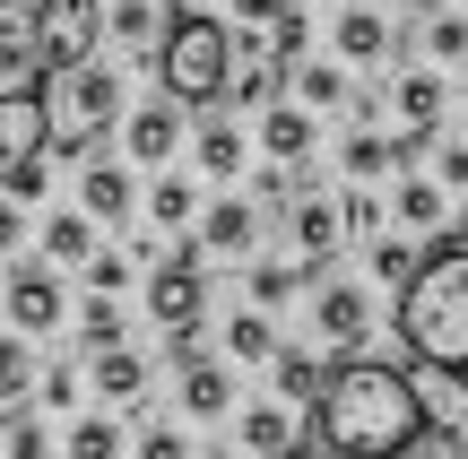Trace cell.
<instances>
[{
	"instance_id": "obj_1",
	"label": "cell",
	"mask_w": 468,
	"mask_h": 459,
	"mask_svg": "<svg viewBox=\"0 0 468 459\" xmlns=\"http://www.w3.org/2000/svg\"><path fill=\"white\" fill-rule=\"evenodd\" d=\"M425 425H434L425 391L382 356H338L330 391H321V408H313V433H321L330 459H399Z\"/></svg>"
},
{
	"instance_id": "obj_2",
	"label": "cell",
	"mask_w": 468,
	"mask_h": 459,
	"mask_svg": "<svg viewBox=\"0 0 468 459\" xmlns=\"http://www.w3.org/2000/svg\"><path fill=\"white\" fill-rule=\"evenodd\" d=\"M390 329H399V347L417 364H434V373H468V235L425 243V269L399 287V304H390Z\"/></svg>"
},
{
	"instance_id": "obj_3",
	"label": "cell",
	"mask_w": 468,
	"mask_h": 459,
	"mask_svg": "<svg viewBox=\"0 0 468 459\" xmlns=\"http://www.w3.org/2000/svg\"><path fill=\"white\" fill-rule=\"evenodd\" d=\"M234 61H243V44H234V26H226V17H208V9H174L165 44L148 52L156 96L191 104V113H208V104L234 96Z\"/></svg>"
},
{
	"instance_id": "obj_4",
	"label": "cell",
	"mask_w": 468,
	"mask_h": 459,
	"mask_svg": "<svg viewBox=\"0 0 468 459\" xmlns=\"http://www.w3.org/2000/svg\"><path fill=\"white\" fill-rule=\"evenodd\" d=\"M44 113H52V156H96V139L113 130V121H131L122 69H104V52H96V61L44 78Z\"/></svg>"
},
{
	"instance_id": "obj_5",
	"label": "cell",
	"mask_w": 468,
	"mask_h": 459,
	"mask_svg": "<svg viewBox=\"0 0 468 459\" xmlns=\"http://www.w3.org/2000/svg\"><path fill=\"white\" fill-rule=\"evenodd\" d=\"M44 165H52L44 87H0V200H44Z\"/></svg>"
},
{
	"instance_id": "obj_6",
	"label": "cell",
	"mask_w": 468,
	"mask_h": 459,
	"mask_svg": "<svg viewBox=\"0 0 468 459\" xmlns=\"http://www.w3.org/2000/svg\"><path fill=\"white\" fill-rule=\"evenodd\" d=\"M148 321H165V339H200L208 321V243H174L165 260L148 269Z\"/></svg>"
},
{
	"instance_id": "obj_7",
	"label": "cell",
	"mask_w": 468,
	"mask_h": 459,
	"mask_svg": "<svg viewBox=\"0 0 468 459\" xmlns=\"http://www.w3.org/2000/svg\"><path fill=\"white\" fill-rule=\"evenodd\" d=\"M35 44H44V78L96 61V44H104V0H35Z\"/></svg>"
},
{
	"instance_id": "obj_8",
	"label": "cell",
	"mask_w": 468,
	"mask_h": 459,
	"mask_svg": "<svg viewBox=\"0 0 468 459\" xmlns=\"http://www.w3.org/2000/svg\"><path fill=\"white\" fill-rule=\"evenodd\" d=\"M0 312H9L17 339H52V329L69 321V295L52 269H35V260H17V269H0Z\"/></svg>"
},
{
	"instance_id": "obj_9",
	"label": "cell",
	"mask_w": 468,
	"mask_h": 459,
	"mask_svg": "<svg viewBox=\"0 0 468 459\" xmlns=\"http://www.w3.org/2000/svg\"><path fill=\"white\" fill-rule=\"evenodd\" d=\"M313 339L330 347V356H356V347L373 339V295L356 287V277H313Z\"/></svg>"
},
{
	"instance_id": "obj_10",
	"label": "cell",
	"mask_w": 468,
	"mask_h": 459,
	"mask_svg": "<svg viewBox=\"0 0 468 459\" xmlns=\"http://www.w3.org/2000/svg\"><path fill=\"white\" fill-rule=\"evenodd\" d=\"M286 243H295L303 277H321V269L338 260V243H347V208H338L330 191H303V200L286 208Z\"/></svg>"
},
{
	"instance_id": "obj_11",
	"label": "cell",
	"mask_w": 468,
	"mask_h": 459,
	"mask_svg": "<svg viewBox=\"0 0 468 459\" xmlns=\"http://www.w3.org/2000/svg\"><path fill=\"white\" fill-rule=\"evenodd\" d=\"M390 104H399V139H425V148H434L442 113H452V87H442V69H399Z\"/></svg>"
},
{
	"instance_id": "obj_12",
	"label": "cell",
	"mask_w": 468,
	"mask_h": 459,
	"mask_svg": "<svg viewBox=\"0 0 468 459\" xmlns=\"http://www.w3.org/2000/svg\"><path fill=\"white\" fill-rule=\"evenodd\" d=\"M122 148H131V165H148V173H165V165H174V148H183V113H174V96H156V104H139V113L122 121Z\"/></svg>"
},
{
	"instance_id": "obj_13",
	"label": "cell",
	"mask_w": 468,
	"mask_h": 459,
	"mask_svg": "<svg viewBox=\"0 0 468 459\" xmlns=\"http://www.w3.org/2000/svg\"><path fill=\"white\" fill-rule=\"evenodd\" d=\"M313 148H321V113H313V104H295V96H278L261 113V156H269V165H303Z\"/></svg>"
},
{
	"instance_id": "obj_14",
	"label": "cell",
	"mask_w": 468,
	"mask_h": 459,
	"mask_svg": "<svg viewBox=\"0 0 468 459\" xmlns=\"http://www.w3.org/2000/svg\"><path fill=\"white\" fill-rule=\"evenodd\" d=\"M79 208H87L96 225H131V208H139L131 165H113V156H87V165H79Z\"/></svg>"
},
{
	"instance_id": "obj_15",
	"label": "cell",
	"mask_w": 468,
	"mask_h": 459,
	"mask_svg": "<svg viewBox=\"0 0 468 459\" xmlns=\"http://www.w3.org/2000/svg\"><path fill=\"white\" fill-rule=\"evenodd\" d=\"M200 243H208V260H251V243H261V200H243V191L208 200Z\"/></svg>"
},
{
	"instance_id": "obj_16",
	"label": "cell",
	"mask_w": 468,
	"mask_h": 459,
	"mask_svg": "<svg viewBox=\"0 0 468 459\" xmlns=\"http://www.w3.org/2000/svg\"><path fill=\"white\" fill-rule=\"evenodd\" d=\"M174 399H183V416H208V425H218L234 408V373L218 356H191V364H174Z\"/></svg>"
},
{
	"instance_id": "obj_17",
	"label": "cell",
	"mask_w": 468,
	"mask_h": 459,
	"mask_svg": "<svg viewBox=\"0 0 468 459\" xmlns=\"http://www.w3.org/2000/svg\"><path fill=\"white\" fill-rule=\"evenodd\" d=\"M87 381H96L104 408H139L148 399V356L139 347H104V356H87Z\"/></svg>"
},
{
	"instance_id": "obj_18",
	"label": "cell",
	"mask_w": 468,
	"mask_h": 459,
	"mask_svg": "<svg viewBox=\"0 0 468 459\" xmlns=\"http://www.w3.org/2000/svg\"><path fill=\"white\" fill-rule=\"evenodd\" d=\"M390 217H399L408 235H452V191H442L434 173H408V183L390 191Z\"/></svg>"
},
{
	"instance_id": "obj_19",
	"label": "cell",
	"mask_w": 468,
	"mask_h": 459,
	"mask_svg": "<svg viewBox=\"0 0 468 459\" xmlns=\"http://www.w3.org/2000/svg\"><path fill=\"white\" fill-rule=\"evenodd\" d=\"M165 26H174L165 0H104V35H113L122 52H156V44H165Z\"/></svg>"
},
{
	"instance_id": "obj_20",
	"label": "cell",
	"mask_w": 468,
	"mask_h": 459,
	"mask_svg": "<svg viewBox=\"0 0 468 459\" xmlns=\"http://www.w3.org/2000/svg\"><path fill=\"white\" fill-rule=\"evenodd\" d=\"M286 96L313 104V113H356V96H365V87H356L347 69H330V61H295V69H286Z\"/></svg>"
},
{
	"instance_id": "obj_21",
	"label": "cell",
	"mask_w": 468,
	"mask_h": 459,
	"mask_svg": "<svg viewBox=\"0 0 468 459\" xmlns=\"http://www.w3.org/2000/svg\"><path fill=\"white\" fill-rule=\"evenodd\" d=\"M330 44H338V61H347V69H373V61L390 52V26H382V9H373V0H356V9H338Z\"/></svg>"
},
{
	"instance_id": "obj_22",
	"label": "cell",
	"mask_w": 468,
	"mask_h": 459,
	"mask_svg": "<svg viewBox=\"0 0 468 459\" xmlns=\"http://www.w3.org/2000/svg\"><path fill=\"white\" fill-rule=\"evenodd\" d=\"M338 165H347V183H373V173L408 165V139H382L373 121H356V130L338 139Z\"/></svg>"
},
{
	"instance_id": "obj_23",
	"label": "cell",
	"mask_w": 468,
	"mask_h": 459,
	"mask_svg": "<svg viewBox=\"0 0 468 459\" xmlns=\"http://www.w3.org/2000/svg\"><path fill=\"white\" fill-rule=\"evenodd\" d=\"M104 243H96V217L87 208H61V217H44V260L52 269H87Z\"/></svg>"
},
{
	"instance_id": "obj_24",
	"label": "cell",
	"mask_w": 468,
	"mask_h": 459,
	"mask_svg": "<svg viewBox=\"0 0 468 459\" xmlns=\"http://www.w3.org/2000/svg\"><path fill=\"white\" fill-rule=\"evenodd\" d=\"M191 156H200V173H208V183H234V173H243V121L208 113L200 130H191Z\"/></svg>"
},
{
	"instance_id": "obj_25",
	"label": "cell",
	"mask_w": 468,
	"mask_h": 459,
	"mask_svg": "<svg viewBox=\"0 0 468 459\" xmlns=\"http://www.w3.org/2000/svg\"><path fill=\"white\" fill-rule=\"evenodd\" d=\"M243 451L251 459H295V416H286V399H251L243 408Z\"/></svg>"
},
{
	"instance_id": "obj_26",
	"label": "cell",
	"mask_w": 468,
	"mask_h": 459,
	"mask_svg": "<svg viewBox=\"0 0 468 459\" xmlns=\"http://www.w3.org/2000/svg\"><path fill=\"white\" fill-rule=\"evenodd\" d=\"M0 87H44V44H35V17H0Z\"/></svg>"
},
{
	"instance_id": "obj_27",
	"label": "cell",
	"mask_w": 468,
	"mask_h": 459,
	"mask_svg": "<svg viewBox=\"0 0 468 459\" xmlns=\"http://www.w3.org/2000/svg\"><path fill=\"white\" fill-rule=\"evenodd\" d=\"M148 217L165 225V235L200 225V217H208V208H200V183H183V173H156V183H148Z\"/></svg>"
},
{
	"instance_id": "obj_28",
	"label": "cell",
	"mask_w": 468,
	"mask_h": 459,
	"mask_svg": "<svg viewBox=\"0 0 468 459\" xmlns=\"http://www.w3.org/2000/svg\"><path fill=\"white\" fill-rule=\"evenodd\" d=\"M303 287H313L303 260H251V312H286Z\"/></svg>"
},
{
	"instance_id": "obj_29",
	"label": "cell",
	"mask_w": 468,
	"mask_h": 459,
	"mask_svg": "<svg viewBox=\"0 0 468 459\" xmlns=\"http://www.w3.org/2000/svg\"><path fill=\"white\" fill-rule=\"evenodd\" d=\"M226 356L234 364H278L286 347H278V321H269V312H234L226 321Z\"/></svg>"
},
{
	"instance_id": "obj_30",
	"label": "cell",
	"mask_w": 468,
	"mask_h": 459,
	"mask_svg": "<svg viewBox=\"0 0 468 459\" xmlns=\"http://www.w3.org/2000/svg\"><path fill=\"white\" fill-rule=\"evenodd\" d=\"M269 373H278V399H303V408H321V391H330V364L303 356V347H286Z\"/></svg>"
},
{
	"instance_id": "obj_31",
	"label": "cell",
	"mask_w": 468,
	"mask_h": 459,
	"mask_svg": "<svg viewBox=\"0 0 468 459\" xmlns=\"http://www.w3.org/2000/svg\"><path fill=\"white\" fill-rule=\"evenodd\" d=\"M79 347H87V356H104V347H131V329H122L113 295H87V304H79Z\"/></svg>"
},
{
	"instance_id": "obj_32",
	"label": "cell",
	"mask_w": 468,
	"mask_h": 459,
	"mask_svg": "<svg viewBox=\"0 0 468 459\" xmlns=\"http://www.w3.org/2000/svg\"><path fill=\"white\" fill-rule=\"evenodd\" d=\"M417 44H425V61H442V69H452V61H468V9H434Z\"/></svg>"
},
{
	"instance_id": "obj_33",
	"label": "cell",
	"mask_w": 468,
	"mask_h": 459,
	"mask_svg": "<svg viewBox=\"0 0 468 459\" xmlns=\"http://www.w3.org/2000/svg\"><path fill=\"white\" fill-rule=\"evenodd\" d=\"M373 277H382V287H408V277H417L425 269V252H417V243H408V235H373Z\"/></svg>"
},
{
	"instance_id": "obj_34",
	"label": "cell",
	"mask_w": 468,
	"mask_h": 459,
	"mask_svg": "<svg viewBox=\"0 0 468 459\" xmlns=\"http://www.w3.org/2000/svg\"><path fill=\"white\" fill-rule=\"evenodd\" d=\"M61 451H69V459H122L131 443H122V425H113V416H79Z\"/></svg>"
},
{
	"instance_id": "obj_35",
	"label": "cell",
	"mask_w": 468,
	"mask_h": 459,
	"mask_svg": "<svg viewBox=\"0 0 468 459\" xmlns=\"http://www.w3.org/2000/svg\"><path fill=\"white\" fill-rule=\"evenodd\" d=\"M27 381H35V339L0 329V399H27Z\"/></svg>"
},
{
	"instance_id": "obj_36",
	"label": "cell",
	"mask_w": 468,
	"mask_h": 459,
	"mask_svg": "<svg viewBox=\"0 0 468 459\" xmlns=\"http://www.w3.org/2000/svg\"><path fill=\"white\" fill-rule=\"evenodd\" d=\"M399 459H468V433L452 425V416H434V425H425V433H417V443H408Z\"/></svg>"
},
{
	"instance_id": "obj_37",
	"label": "cell",
	"mask_w": 468,
	"mask_h": 459,
	"mask_svg": "<svg viewBox=\"0 0 468 459\" xmlns=\"http://www.w3.org/2000/svg\"><path fill=\"white\" fill-rule=\"evenodd\" d=\"M35 399H44V408H79V399H87V373H79V364H44V381H35Z\"/></svg>"
},
{
	"instance_id": "obj_38",
	"label": "cell",
	"mask_w": 468,
	"mask_h": 459,
	"mask_svg": "<svg viewBox=\"0 0 468 459\" xmlns=\"http://www.w3.org/2000/svg\"><path fill=\"white\" fill-rule=\"evenodd\" d=\"M131 459H191V443H183V425H139V443H131Z\"/></svg>"
},
{
	"instance_id": "obj_39",
	"label": "cell",
	"mask_w": 468,
	"mask_h": 459,
	"mask_svg": "<svg viewBox=\"0 0 468 459\" xmlns=\"http://www.w3.org/2000/svg\"><path fill=\"white\" fill-rule=\"evenodd\" d=\"M338 208H347V235H382V200H373V183H347Z\"/></svg>"
},
{
	"instance_id": "obj_40",
	"label": "cell",
	"mask_w": 468,
	"mask_h": 459,
	"mask_svg": "<svg viewBox=\"0 0 468 459\" xmlns=\"http://www.w3.org/2000/svg\"><path fill=\"white\" fill-rule=\"evenodd\" d=\"M434 183L452 191V200L468 191V139H434Z\"/></svg>"
},
{
	"instance_id": "obj_41",
	"label": "cell",
	"mask_w": 468,
	"mask_h": 459,
	"mask_svg": "<svg viewBox=\"0 0 468 459\" xmlns=\"http://www.w3.org/2000/svg\"><path fill=\"white\" fill-rule=\"evenodd\" d=\"M131 269H139L131 252H96V260H87V287H96V295H122V287H131Z\"/></svg>"
},
{
	"instance_id": "obj_42",
	"label": "cell",
	"mask_w": 468,
	"mask_h": 459,
	"mask_svg": "<svg viewBox=\"0 0 468 459\" xmlns=\"http://www.w3.org/2000/svg\"><path fill=\"white\" fill-rule=\"evenodd\" d=\"M303 35H313V17H303V9H286L278 26H269V52H278L286 69H295V61H303Z\"/></svg>"
},
{
	"instance_id": "obj_43",
	"label": "cell",
	"mask_w": 468,
	"mask_h": 459,
	"mask_svg": "<svg viewBox=\"0 0 468 459\" xmlns=\"http://www.w3.org/2000/svg\"><path fill=\"white\" fill-rule=\"evenodd\" d=\"M9 459H52V433H44V425H35V416H27V425L9 433Z\"/></svg>"
},
{
	"instance_id": "obj_44",
	"label": "cell",
	"mask_w": 468,
	"mask_h": 459,
	"mask_svg": "<svg viewBox=\"0 0 468 459\" xmlns=\"http://www.w3.org/2000/svg\"><path fill=\"white\" fill-rule=\"evenodd\" d=\"M286 9H295V0H234V17H243V26H278Z\"/></svg>"
},
{
	"instance_id": "obj_45",
	"label": "cell",
	"mask_w": 468,
	"mask_h": 459,
	"mask_svg": "<svg viewBox=\"0 0 468 459\" xmlns=\"http://www.w3.org/2000/svg\"><path fill=\"white\" fill-rule=\"evenodd\" d=\"M17 243H27V208L0 200V252H17Z\"/></svg>"
},
{
	"instance_id": "obj_46",
	"label": "cell",
	"mask_w": 468,
	"mask_h": 459,
	"mask_svg": "<svg viewBox=\"0 0 468 459\" xmlns=\"http://www.w3.org/2000/svg\"><path fill=\"white\" fill-rule=\"evenodd\" d=\"M0 17H35V0H0Z\"/></svg>"
},
{
	"instance_id": "obj_47",
	"label": "cell",
	"mask_w": 468,
	"mask_h": 459,
	"mask_svg": "<svg viewBox=\"0 0 468 459\" xmlns=\"http://www.w3.org/2000/svg\"><path fill=\"white\" fill-rule=\"evenodd\" d=\"M373 9H417V0H373Z\"/></svg>"
},
{
	"instance_id": "obj_48",
	"label": "cell",
	"mask_w": 468,
	"mask_h": 459,
	"mask_svg": "<svg viewBox=\"0 0 468 459\" xmlns=\"http://www.w3.org/2000/svg\"><path fill=\"white\" fill-rule=\"evenodd\" d=\"M200 459H243V451H200Z\"/></svg>"
},
{
	"instance_id": "obj_49",
	"label": "cell",
	"mask_w": 468,
	"mask_h": 459,
	"mask_svg": "<svg viewBox=\"0 0 468 459\" xmlns=\"http://www.w3.org/2000/svg\"><path fill=\"white\" fill-rule=\"evenodd\" d=\"M460 408H468V373H460Z\"/></svg>"
},
{
	"instance_id": "obj_50",
	"label": "cell",
	"mask_w": 468,
	"mask_h": 459,
	"mask_svg": "<svg viewBox=\"0 0 468 459\" xmlns=\"http://www.w3.org/2000/svg\"><path fill=\"white\" fill-rule=\"evenodd\" d=\"M460 113H468V96H460Z\"/></svg>"
},
{
	"instance_id": "obj_51",
	"label": "cell",
	"mask_w": 468,
	"mask_h": 459,
	"mask_svg": "<svg viewBox=\"0 0 468 459\" xmlns=\"http://www.w3.org/2000/svg\"><path fill=\"white\" fill-rule=\"evenodd\" d=\"M460 9H468V0H460Z\"/></svg>"
},
{
	"instance_id": "obj_52",
	"label": "cell",
	"mask_w": 468,
	"mask_h": 459,
	"mask_svg": "<svg viewBox=\"0 0 468 459\" xmlns=\"http://www.w3.org/2000/svg\"><path fill=\"white\" fill-rule=\"evenodd\" d=\"M295 459H303V451H295Z\"/></svg>"
}]
</instances>
